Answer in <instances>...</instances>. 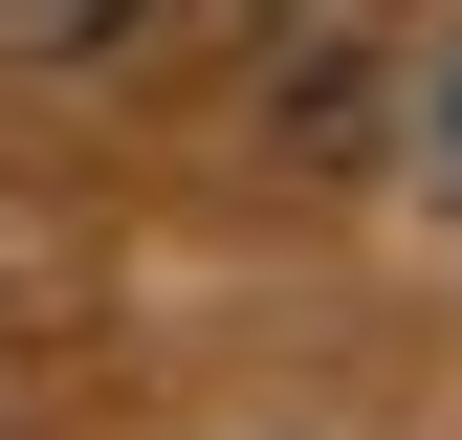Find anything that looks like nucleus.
Listing matches in <instances>:
<instances>
[{
  "mask_svg": "<svg viewBox=\"0 0 462 440\" xmlns=\"http://www.w3.org/2000/svg\"><path fill=\"white\" fill-rule=\"evenodd\" d=\"M133 0H0V67H67V44H110Z\"/></svg>",
  "mask_w": 462,
  "mask_h": 440,
  "instance_id": "nucleus-1",
  "label": "nucleus"
}]
</instances>
